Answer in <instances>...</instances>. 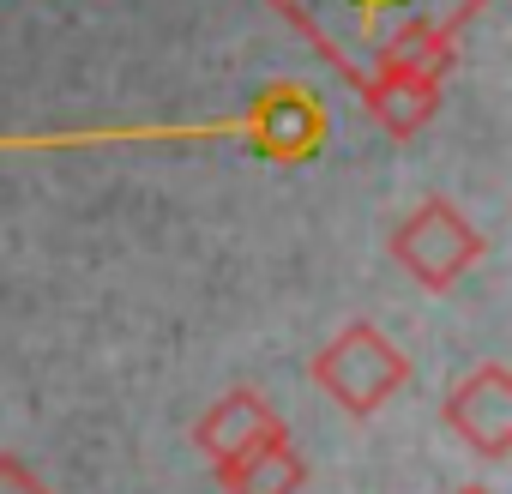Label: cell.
I'll list each match as a JSON object with an SVG mask.
<instances>
[{"instance_id": "cell-4", "label": "cell", "mask_w": 512, "mask_h": 494, "mask_svg": "<svg viewBox=\"0 0 512 494\" xmlns=\"http://www.w3.org/2000/svg\"><path fill=\"white\" fill-rule=\"evenodd\" d=\"M440 416H446L452 440H464L476 458L500 464L512 452V368L506 362H476L470 374L452 380Z\"/></svg>"}, {"instance_id": "cell-1", "label": "cell", "mask_w": 512, "mask_h": 494, "mask_svg": "<svg viewBox=\"0 0 512 494\" xmlns=\"http://www.w3.org/2000/svg\"><path fill=\"white\" fill-rule=\"evenodd\" d=\"M278 7L350 85L416 37H458L494 7V0H266Z\"/></svg>"}, {"instance_id": "cell-10", "label": "cell", "mask_w": 512, "mask_h": 494, "mask_svg": "<svg viewBox=\"0 0 512 494\" xmlns=\"http://www.w3.org/2000/svg\"><path fill=\"white\" fill-rule=\"evenodd\" d=\"M458 494H494V488H482V482H470V488H458Z\"/></svg>"}, {"instance_id": "cell-5", "label": "cell", "mask_w": 512, "mask_h": 494, "mask_svg": "<svg viewBox=\"0 0 512 494\" xmlns=\"http://www.w3.org/2000/svg\"><path fill=\"white\" fill-rule=\"evenodd\" d=\"M241 133L253 139V151H266L272 163H308L326 145V109L302 85H266L260 97H253Z\"/></svg>"}, {"instance_id": "cell-6", "label": "cell", "mask_w": 512, "mask_h": 494, "mask_svg": "<svg viewBox=\"0 0 512 494\" xmlns=\"http://www.w3.org/2000/svg\"><path fill=\"white\" fill-rule=\"evenodd\" d=\"M374 127L386 139H416L434 115H440V97H446V73H428V67H410V61H374L362 79H356Z\"/></svg>"}, {"instance_id": "cell-9", "label": "cell", "mask_w": 512, "mask_h": 494, "mask_svg": "<svg viewBox=\"0 0 512 494\" xmlns=\"http://www.w3.org/2000/svg\"><path fill=\"white\" fill-rule=\"evenodd\" d=\"M0 494H49V482L31 470V458L0 452Z\"/></svg>"}, {"instance_id": "cell-2", "label": "cell", "mask_w": 512, "mask_h": 494, "mask_svg": "<svg viewBox=\"0 0 512 494\" xmlns=\"http://www.w3.org/2000/svg\"><path fill=\"white\" fill-rule=\"evenodd\" d=\"M314 380H320V392H326L344 416L368 422L374 410H386V404L404 392L410 362H404V350H398L380 326L356 320V326H344V332L314 356Z\"/></svg>"}, {"instance_id": "cell-8", "label": "cell", "mask_w": 512, "mask_h": 494, "mask_svg": "<svg viewBox=\"0 0 512 494\" xmlns=\"http://www.w3.org/2000/svg\"><path fill=\"white\" fill-rule=\"evenodd\" d=\"M217 482H223L229 494H302L308 464H302V452H296L290 434H284V440H266V446H253L247 458L223 464Z\"/></svg>"}, {"instance_id": "cell-3", "label": "cell", "mask_w": 512, "mask_h": 494, "mask_svg": "<svg viewBox=\"0 0 512 494\" xmlns=\"http://www.w3.org/2000/svg\"><path fill=\"white\" fill-rule=\"evenodd\" d=\"M482 254H488L482 229H476L452 199H440V193L422 199V205L392 229V260H398V272L416 278V284L434 290V296H446Z\"/></svg>"}, {"instance_id": "cell-7", "label": "cell", "mask_w": 512, "mask_h": 494, "mask_svg": "<svg viewBox=\"0 0 512 494\" xmlns=\"http://www.w3.org/2000/svg\"><path fill=\"white\" fill-rule=\"evenodd\" d=\"M290 428H284V416L253 392V386H235V392H223L199 422H193V446L223 470V464H235V458H247L253 446H266V440H284Z\"/></svg>"}]
</instances>
